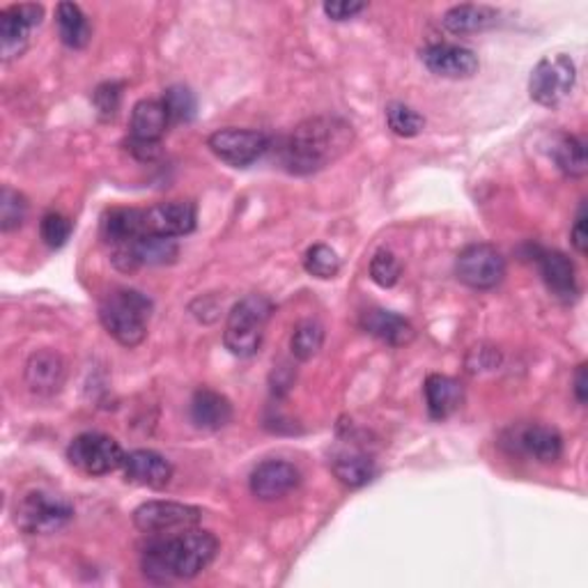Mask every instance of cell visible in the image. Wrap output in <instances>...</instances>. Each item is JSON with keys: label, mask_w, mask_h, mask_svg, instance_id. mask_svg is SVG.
I'll use <instances>...</instances> for the list:
<instances>
[{"label": "cell", "mask_w": 588, "mask_h": 588, "mask_svg": "<svg viewBox=\"0 0 588 588\" xmlns=\"http://www.w3.org/2000/svg\"><path fill=\"white\" fill-rule=\"evenodd\" d=\"M355 143V129L338 116H315L299 122L283 139L278 157L290 176H313L338 161Z\"/></svg>", "instance_id": "6da1fadb"}, {"label": "cell", "mask_w": 588, "mask_h": 588, "mask_svg": "<svg viewBox=\"0 0 588 588\" xmlns=\"http://www.w3.org/2000/svg\"><path fill=\"white\" fill-rule=\"evenodd\" d=\"M219 552V540L212 531L193 527L172 536H152L141 554V568L147 579L168 584L199 577Z\"/></svg>", "instance_id": "7a4b0ae2"}, {"label": "cell", "mask_w": 588, "mask_h": 588, "mask_svg": "<svg viewBox=\"0 0 588 588\" xmlns=\"http://www.w3.org/2000/svg\"><path fill=\"white\" fill-rule=\"evenodd\" d=\"M152 301L139 290H113L99 303V322L122 347H139L147 338Z\"/></svg>", "instance_id": "3957f363"}, {"label": "cell", "mask_w": 588, "mask_h": 588, "mask_svg": "<svg viewBox=\"0 0 588 588\" xmlns=\"http://www.w3.org/2000/svg\"><path fill=\"white\" fill-rule=\"evenodd\" d=\"M272 313L274 303L265 295H249L244 299H239L228 313L224 329V343L228 347V352L239 359H249L257 355L260 347H263L265 329Z\"/></svg>", "instance_id": "277c9868"}, {"label": "cell", "mask_w": 588, "mask_h": 588, "mask_svg": "<svg viewBox=\"0 0 588 588\" xmlns=\"http://www.w3.org/2000/svg\"><path fill=\"white\" fill-rule=\"evenodd\" d=\"M72 519L74 506L70 501L47 490H33L14 506V525L28 536H51L68 527Z\"/></svg>", "instance_id": "5b68a950"}, {"label": "cell", "mask_w": 588, "mask_h": 588, "mask_svg": "<svg viewBox=\"0 0 588 588\" xmlns=\"http://www.w3.org/2000/svg\"><path fill=\"white\" fill-rule=\"evenodd\" d=\"M577 83L575 60L568 53H550L531 72L529 95L544 108H556L573 95Z\"/></svg>", "instance_id": "8992f818"}, {"label": "cell", "mask_w": 588, "mask_h": 588, "mask_svg": "<svg viewBox=\"0 0 588 588\" xmlns=\"http://www.w3.org/2000/svg\"><path fill=\"white\" fill-rule=\"evenodd\" d=\"M124 455L122 446L104 432H83L68 448L70 465L85 476H106L122 469Z\"/></svg>", "instance_id": "52a82bcc"}, {"label": "cell", "mask_w": 588, "mask_h": 588, "mask_svg": "<svg viewBox=\"0 0 588 588\" xmlns=\"http://www.w3.org/2000/svg\"><path fill=\"white\" fill-rule=\"evenodd\" d=\"M203 511L178 501H145L134 511V525L145 536H172L199 527Z\"/></svg>", "instance_id": "ba28073f"}, {"label": "cell", "mask_w": 588, "mask_h": 588, "mask_svg": "<svg viewBox=\"0 0 588 588\" xmlns=\"http://www.w3.org/2000/svg\"><path fill=\"white\" fill-rule=\"evenodd\" d=\"M455 276L471 290H492L506 276V260L492 244H471L457 255Z\"/></svg>", "instance_id": "9c48e42d"}, {"label": "cell", "mask_w": 588, "mask_h": 588, "mask_svg": "<svg viewBox=\"0 0 588 588\" xmlns=\"http://www.w3.org/2000/svg\"><path fill=\"white\" fill-rule=\"evenodd\" d=\"M207 147L219 157L224 164L235 168H247L255 164L269 149V136L255 129H219L207 139Z\"/></svg>", "instance_id": "30bf717a"}, {"label": "cell", "mask_w": 588, "mask_h": 588, "mask_svg": "<svg viewBox=\"0 0 588 588\" xmlns=\"http://www.w3.org/2000/svg\"><path fill=\"white\" fill-rule=\"evenodd\" d=\"M45 19V8L35 3L10 5L0 12V56L5 62L26 53L31 45V33Z\"/></svg>", "instance_id": "8fae6325"}, {"label": "cell", "mask_w": 588, "mask_h": 588, "mask_svg": "<svg viewBox=\"0 0 588 588\" xmlns=\"http://www.w3.org/2000/svg\"><path fill=\"white\" fill-rule=\"evenodd\" d=\"M195 224H199V209L191 201H168L145 209L147 235L178 239L191 235Z\"/></svg>", "instance_id": "7c38bea8"}, {"label": "cell", "mask_w": 588, "mask_h": 588, "mask_svg": "<svg viewBox=\"0 0 588 588\" xmlns=\"http://www.w3.org/2000/svg\"><path fill=\"white\" fill-rule=\"evenodd\" d=\"M421 60L425 64V70L440 79H451V81H460V79H471L481 62H478V56L460 45H430L421 51Z\"/></svg>", "instance_id": "4fadbf2b"}, {"label": "cell", "mask_w": 588, "mask_h": 588, "mask_svg": "<svg viewBox=\"0 0 588 588\" xmlns=\"http://www.w3.org/2000/svg\"><path fill=\"white\" fill-rule=\"evenodd\" d=\"M301 483V473L292 463L267 460L257 465L249 478V488L260 501H276Z\"/></svg>", "instance_id": "5bb4252c"}, {"label": "cell", "mask_w": 588, "mask_h": 588, "mask_svg": "<svg viewBox=\"0 0 588 588\" xmlns=\"http://www.w3.org/2000/svg\"><path fill=\"white\" fill-rule=\"evenodd\" d=\"M122 471L129 483L147 490H164L172 478V465L161 453L149 448L127 453Z\"/></svg>", "instance_id": "9a60e30c"}, {"label": "cell", "mask_w": 588, "mask_h": 588, "mask_svg": "<svg viewBox=\"0 0 588 588\" xmlns=\"http://www.w3.org/2000/svg\"><path fill=\"white\" fill-rule=\"evenodd\" d=\"M68 380V363L53 350H37L26 363V384L39 398H51Z\"/></svg>", "instance_id": "2e32d148"}, {"label": "cell", "mask_w": 588, "mask_h": 588, "mask_svg": "<svg viewBox=\"0 0 588 588\" xmlns=\"http://www.w3.org/2000/svg\"><path fill=\"white\" fill-rule=\"evenodd\" d=\"M538 267L542 274L544 286L550 292L563 301H571L579 295L577 269L573 260L561 251H542L538 255Z\"/></svg>", "instance_id": "e0dca14e"}, {"label": "cell", "mask_w": 588, "mask_h": 588, "mask_svg": "<svg viewBox=\"0 0 588 588\" xmlns=\"http://www.w3.org/2000/svg\"><path fill=\"white\" fill-rule=\"evenodd\" d=\"M145 235V209L113 207L101 216V239L111 249L132 244Z\"/></svg>", "instance_id": "ac0fdd59"}, {"label": "cell", "mask_w": 588, "mask_h": 588, "mask_svg": "<svg viewBox=\"0 0 588 588\" xmlns=\"http://www.w3.org/2000/svg\"><path fill=\"white\" fill-rule=\"evenodd\" d=\"M189 413L195 428L214 432L226 428L232 421V405L224 394H219V391L203 386L193 394Z\"/></svg>", "instance_id": "d6986e66"}, {"label": "cell", "mask_w": 588, "mask_h": 588, "mask_svg": "<svg viewBox=\"0 0 588 588\" xmlns=\"http://www.w3.org/2000/svg\"><path fill=\"white\" fill-rule=\"evenodd\" d=\"M517 448L529 455L531 460L540 465H554L561 460L563 455V437L556 428L550 425H527L517 432L515 437Z\"/></svg>", "instance_id": "ffe728a7"}, {"label": "cell", "mask_w": 588, "mask_h": 588, "mask_svg": "<svg viewBox=\"0 0 588 588\" xmlns=\"http://www.w3.org/2000/svg\"><path fill=\"white\" fill-rule=\"evenodd\" d=\"M361 326H363L365 334H370L373 338H377V340H382L384 345H391V347L409 345L413 340V336H417V332H413V326H411L409 320H405L398 313L384 311V309L365 311L361 315Z\"/></svg>", "instance_id": "44dd1931"}, {"label": "cell", "mask_w": 588, "mask_h": 588, "mask_svg": "<svg viewBox=\"0 0 588 588\" xmlns=\"http://www.w3.org/2000/svg\"><path fill=\"white\" fill-rule=\"evenodd\" d=\"M425 405L430 419L444 421L463 407L465 403V388L463 384L448 377V375H430L425 380Z\"/></svg>", "instance_id": "7402d4cb"}, {"label": "cell", "mask_w": 588, "mask_h": 588, "mask_svg": "<svg viewBox=\"0 0 588 588\" xmlns=\"http://www.w3.org/2000/svg\"><path fill=\"white\" fill-rule=\"evenodd\" d=\"M170 127V118L161 99H141L129 120V139L145 143H161Z\"/></svg>", "instance_id": "603a6c76"}, {"label": "cell", "mask_w": 588, "mask_h": 588, "mask_svg": "<svg viewBox=\"0 0 588 588\" xmlns=\"http://www.w3.org/2000/svg\"><path fill=\"white\" fill-rule=\"evenodd\" d=\"M496 21H499V12L494 8L467 3V5L451 8L444 14L442 24L451 35H473V33H481L496 26Z\"/></svg>", "instance_id": "cb8c5ba5"}, {"label": "cell", "mask_w": 588, "mask_h": 588, "mask_svg": "<svg viewBox=\"0 0 588 588\" xmlns=\"http://www.w3.org/2000/svg\"><path fill=\"white\" fill-rule=\"evenodd\" d=\"M332 471L347 488H363L377 476V465L361 451H340L334 455Z\"/></svg>", "instance_id": "d4e9b609"}, {"label": "cell", "mask_w": 588, "mask_h": 588, "mask_svg": "<svg viewBox=\"0 0 588 588\" xmlns=\"http://www.w3.org/2000/svg\"><path fill=\"white\" fill-rule=\"evenodd\" d=\"M56 24L64 47L85 49L91 45L93 26L76 3H60L56 8Z\"/></svg>", "instance_id": "484cf974"}, {"label": "cell", "mask_w": 588, "mask_h": 588, "mask_svg": "<svg viewBox=\"0 0 588 588\" xmlns=\"http://www.w3.org/2000/svg\"><path fill=\"white\" fill-rule=\"evenodd\" d=\"M550 157L556 164V168L568 178H584L588 170L586 161V145L581 139L571 134H559L552 141Z\"/></svg>", "instance_id": "4316f807"}, {"label": "cell", "mask_w": 588, "mask_h": 588, "mask_svg": "<svg viewBox=\"0 0 588 588\" xmlns=\"http://www.w3.org/2000/svg\"><path fill=\"white\" fill-rule=\"evenodd\" d=\"M324 345V326L317 320H301L290 338L292 357L299 361H311Z\"/></svg>", "instance_id": "83f0119b"}, {"label": "cell", "mask_w": 588, "mask_h": 588, "mask_svg": "<svg viewBox=\"0 0 588 588\" xmlns=\"http://www.w3.org/2000/svg\"><path fill=\"white\" fill-rule=\"evenodd\" d=\"M28 199L12 187H3L0 191V228L3 232H14L28 219Z\"/></svg>", "instance_id": "f1b7e54d"}, {"label": "cell", "mask_w": 588, "mask_h": 588, "mask_svg": "<svg viewBox=\"0 0 588 588\" xmlns=\"http://www.w3.org/2000/svg\"><path fill=\"white\" fill-rule=\"evenodd\" d=\"M161 104L170 118V124H187L195 118V111H199V101H195V95L187 85H170V88L164 91Z\"/></svg>", "instance_id": "f546056e"}, {"label": "cell", "mask_w": 588, "mask_h": 588, "mask_svg": "<svg viewBox=\"0 0 588 588\" xmlns=\"http://www.w3.org/2000/svg\"><path fill=\"white\" fill-rule=\"evenodd\" d=\"M386 124L396 136L413 139L423 132L425 118L419 111H413L411 106L394 101V104L386 106Z\"/></svg>", "instance_id": "4dcf8cb0"}, {"label": "cell", "mask_w": 588, "mask_h": 588, "mask_svg": "<svg viewBox=\"0 0 588 588\" xmlns=\"http://www.w3.org/2000/svg\"><path fill=\"white\" fill-rule=\"evenodd\" d=\"M303 269L315 278L329 280L340 274V257L332 247L315 244L307 251V255H303Z\"/></svg>", "instance_id": "1f68e13d"}, {"label": "cell", "mask_w": 588, "mask_h": 588, "mask_svg": "<svg viewBox=\"0 0 588 588\" xmlns=\"http://www.w3.org/2000/svg\"><path fill=\"white\" fill-rule=\"evenodd\" d=\"M72 230H74L72 219H70V216L60 214V212H49V214L41 216V221H39L41 242H45L53 251L62 249L64 244L70 242Z\"/></svg>", "instance_id": "d6a6232c"}, {"label": "cell", "mask_w": 588, "mask_h": 588, "mask_svg": "<svg viewBox=\"0 0 588 588\" xmlns=\"http://www.w3.org/2000/svg\"><path fill=\"white\" fill-rule=\"evenodd\" d=\"M403 265L400 260L391 251H377L370 260V278H373L380 288H394L400 280Z\"/></svg>", "instance_id": "836d02e7"}, {"label": "cell", "mask_w": 588, "mask_h": 588, "mask_svg": "<svg viewBox=\"0 0 588 588\" xmlns=\"http://www.w3.org/2000/svg\"><path fill=\"white\" fill-rule=\"evenodd\" d=\"M120 101H122V83L116 81L97 85V91L93 93V104L101 122H111L118 116Z\"/></svg>", "instance_id": "e575fe53"}, {"label": "cell", "mask_w": 588, "mask_h": 588, "mask_svg": "<svg viewBox=\"0 0 588 588\" xmlns=\"http://www.w3.org/2000/svg\"><path fill=\"white\" fill-rule=\"evenodd\" d=\"M368 5L357 3V0H332V3H324L322 10L332 21H350L357 14H361Z\"/></svg>", "instance_id": "d590c367"}, {"label": "cell", "mask_w": 588, "mask_h": 588, "mask_svg": "<svg viewBox=\"0 0 588 588\" xmlns=\"http://www.w3.org/2000/svg\"><path fill=\"white\" fill-rule=\"evenodd\" d=\"M127 149L132 152V155L139 161H155V159L161 157V143H145V141L129 139L127 141Z\"/></svg>", "instance_id": "8d00e7d4"}, {"label": "cell", "mask_w": 588, "mask_h": 588, "mask_svg": "<svg viewBox=\"0 0 588 588\" xmlns=\"http://www.w3.org/2000/svg\"><path fill=\"white\" fill-rule=\"evenodd\" d=\"M571 239H573V247L579 255H586V249H588V230H586V205L579 207L577 212V219H575V226H573V232H571Z\"/></svg>", "instance_id": "74e56055"}, {"label": "cell", "mask_w": 588, "mask_h": 588, "mask_svg": "<svg viewBox=\"0 0 588 588\" xmlns=\"http://www.w3.org/2000/svg\"><path fill=\"white\" fill-rule=\"evenodd\" d=\"M575 398L579 405H586L588 400V375H586V363L577 365L575 373Z\"/></svg>", "instance_id": "f35d334b"}]
</instances>
